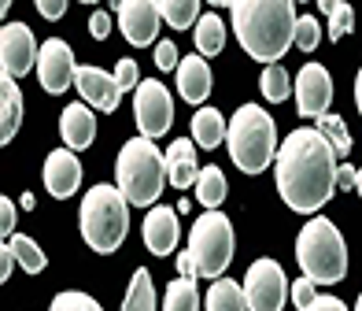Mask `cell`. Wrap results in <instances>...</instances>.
Instances as JSON below:
<instances>
[{"label":"cell","instance_id":"obj_17","mask_svg":"<svg viewBox=\"0 0 362 311\" xmlns=\"http://www.w3.org/2000/svg\"><path fill=\"white\" fill-rule=\"evenodd\" d=\"M59 137L67 141L71 152L89 149L93 137H96V119H93V108L89 104H67L59 115Z\"/></svg>","mask_w":362,"mask_h":311},{"label":"cell","instance_id":"obj_45","mask_svg":"<svg viewBox=\"0 0 362 311\" xmlns=\"http://www.w3.org/2000/svg\"><path fill=\"white\" fill-rule=\"evenodd\" d=\"M355 193L362 196V167H358V174H355Z\"/></svg>","mask_w":362,"mask_h":311},{"label":"cell","instance_id":"obj_31","mask_svg":"<svg viewBox=\"0 0 362 311\" xmlns=\"http://www.w3.org/2000/svg\"><path fill=\"white\" fill-rule=\"evenodd\" d=\"M315 130H318V134H322L329 145H333V152H337L340 159L351 152V134H348V126H344V119H340V115H322Z\"/></svg>","mask_w":362,"mask_h":311},{"label":"cell","instance_id":"obj_8","mask_svg":"<svg viewBox=\"0 0 362 311\" xmlns=\"http://www.w3.org/2000/svg\"><path fill=\"white\" fill-rule=\"evenodd\" d=\"M244 297L248 311H281L288 300V278L277 259H255L244 274Z\"/></svg>","mask_w":362,"mask_h":311},{"label":"cell","instance_id":"obj_3","mask_svg":"<svg viewBox=\"0 0 362 311\" xmlns=\"http://www.w3.org/2000/svg\"><path fill=\"white\" fill-rule=\"evenodd\" d=\"M115 182H119L129 208H156L163 186L170 182L167 152H159L152 137L126 141L119 159H115Z\"/></svg>","mask_w":362,"mask_h":311},{"label":"cell","instance_id":"obj_41","mask_svg":"<svg viewBox=\"0 0 362 311\" xmlns=\"http://www.w3.org/2000/svg\"><path fill=\"white\" fill-rule=\"evenodd\" d=\"M355 167H348V163H340V167H337V186L340 189H355Z\"/></svg>","mask_w":362,"mask_h":311},{"label":"cell","instance_id":"obj_36","mask_svg":"<svg viewBox=\"0 0 362 311\" xmlns=\"http://www.w3.org/2000/svg\"><path fill=\"white\" fill-rule=\"evenodd\" d=\"M137 74H141V71H137V63H134V60H122V63H119V71H115V78H119L122 93L137 86Z\"/></svg>","mask_w":362,"mask_h":311},{"label":"cell","instance_id":"obj_26","mask_svg":"<svg viewBox=\"0 0 362 311\" xmlns=\"http://www.w3.org/2000/svg\"><path fill=\"white\" fill-rule=\"evenodd\" d=\"M159 15L167 19L174 30H189L204 19L200 15V4L196 0H159Z\"/></svg>","mask_w":362,"mask_h":311},{"label":"cell","instance_id":"obj_20","mask_svg":"<svg viewBox=\"0 0 362 311\" xmlns=\"http://www.w3.org/2000/svg\"><path fill=\"white\" fill-rule=\"evenodd\" d=\"M23 123V89L15 78H0V145H11Z\"/></svg>","mask_w":362,"mask_h":311},{"label":"cell","instance_id":"obj_1","mask_svg":"<svg viewBox=\"0 0 362 311\" xmlns=\"http://www.w3.org/2000/svg\"><path fill=\"white\" fill-rule=\"evenodd\" d=\"M337 152L318 130H292L277 149V193L281 200L310 215L329 204L337 189Z\"/></svg>","mask_w":362,"mask_h":311},{"label":"cell","instance_id":"obj_40","mask_svg":"<svg viewBox=\"0 0 362 311\" xmlns=\"http://www.w3.org/2000/svg\"><path fill=\"white\" fill-rule=\"evenodd\" d=\"M303 311H348V307H344L337 297H318L315 304H307Z\"/></svg>","mask_w":362,"mask_h":311},{"label":"cell","instance_id":"obj_32","mask_svg":"<svg viewBox=\"0 0 362 311\" xmlns=\"http://www.w3.org/2000/svg\"><path fill=\"white\" fill-rule=\"evenodd\" d=\"M48 311H104L96 304L89 293H78V289H67V293H56V300Z\"/></svg>","mask_w":362,"mask_h":311},{"label":"cell","instance_id":"obj_43","mask_svg":"<svg viewBox=\"0 0 362 311\" xmlns=\"http://www.w3.org/2000/svg\"><path fill=\"white\" fill-rule=\"evenodd\" d=\"M11 259H15V252H11V244L4 241V249H0V282L11 278Z\"/></svg>","mask_w":362,"mask_h":311},{"label":"cell","instance_id":"obj_14","mask_svg":"<svg viewBox=\"0 0 362 311\" xmlns=\"http://www.w3.org/2000/svg\"><path fill=\"white\" fill-rule=\"evenodd\" d=\"M74 86H78V93H81V101H86L89 108H100L104 115H107V111H115V108H119V101H122L119 78L107 74V71H100V67H93V63L78 67Z\"/></svg>","mask_w":362,"mask_h":311},{"label":"cell","instance_id":"obj_9","mask_svg":"<svg viewBox=\"0 0 362 311\" xmlns=\"http://www.w3.org/2000/svg\"><path fill=\"white\" fill-rule=\"evenodd\" d=\"M134 115H137V130L141 137H163L174 126V101L170 89L159 78H148L137 86V101H134Z\"/></svg>","mask_w":362,"mask_h":311},{"label":"cell","instance_id":"obj_30","mask_svg":"<svg viewBox=\"0 0 362 311\" xmlns=\"http://www.w3.org/2000/svg\"><path fill=\"white\" fill-rule=\"evenodd\" d=\"M259 86H262V96H267L270 104H281L285 96L292 93V81H288V71L281 67V63H270V67L262 71V78H259Z\"/></svg>","mask_w":362,"mask_h":311},{"label":"cell","instance_id":"obj_46","mask_svg":"<svg viewBox=\"0 0 362 311\" xmlns=\"http://www.w3.org/2000/svg\"><path fill=\"white\" fill-rule=\"evenodd\" d=\"M355 311H362V293H358V304H355Z\"/></svg>","mask_w":362,"mask_h":311},{"label":"cell","instance_id":"obj_4","mask_svg":"<svg viewBox=\"0 0 362 311\" xmlns=\"http://www.w3.org/2000/svg\"><path fill=\"white\" fill-rule=\"evenodd\" d=\"M81 237L93 252L111 256L119 252V244L126 241L129 230V200L122 196L119 186H93L86 196H81Z\"/></svg>","mask_w":362,"mask_h":311},{"label":"cell","instance_id":"obj_13","mask_svg":"<svg viewBox=\"0 0 362 311\" xmlns=\"http://www.w3.org/2000/svg\"><path fill=\"white\" fill-rule=\"evenodd\" d=\"M119 11V26L129 45H156L159 34V4L152 0H126V4H115Z\"/></svg>","mask_w":362,"mask_h":311},{"label":"cell","instance_id":"obj_35","mask_svg":"<svg viewBox=\"0 0 362 311\" xmlns=\"http://www.w3.org/2000/svg\"><path fill=\"white\" fill-rule=\"evenodd\" d=\"M315 285L318 282H310V278H300V282H292V300H296V307H307V304H315L318 297H315Z\"/></svg>","mask_w":362,"mask_h":311},{"label":"cell","instance_id":"obj_7","mask_svg":"<svg viewBox=\"0 0 362 311\" xmlns=\"http://www.w3.org/2000/svg\"><path fill=\"white\" fill-rule=\"evenodd\" d=\"M189 252L196 259V274L218 282L222 271L229 267V259H233V226H229L222 211H207V215L192 222Z\"/></svg>","mask_w":362,"mask_h":311},{"label":"cell","instance_id":"obj_12","mask_svg":"<svg viewBox=\"0 0 362 311\" xmlns=\"http://www.w3.org/2000/svg\"><path fill=\"white\" fill-rule=\"evenodd\" d=\"M333 104V78L322 63H303V71L296 74V108L307 119H322L329 115Z\"/></svg>","mask_w":362,"mask_h":311},{"label":"cell","instance_id":"obj_19","mask_svg":"<svg viewBox=\"0 0 362 311\" xmlns=\"http://www.w3.org/2000/svg\"><path fill=\"white\" fill-rule=\"evenodd\" d=\"M177 93L185 96L189 104H204L211 96V67L204 56H185L177 67Z\"/></svg>","mask_w":362,"mask_h":311},{"label":"cell","instance_id":"obj_15","mask_svg":"<svg viewBox=\"0 0 362 311\" xmlns=\"http://www.w3.org/2000/svg\"><path fill=\"white\" fill-rule=\"evenodd\" d=\"M81 186V163L71 149H56L45 159V189L56 196V200H67L71 193H78Z\"/></svg>","mask_w":362,"mask_h":311},{"label":"cell","instance_id":"obj_2","mask_svg":"<svg viewBox=\"0 0 362 311\" xmlns=\"http://www.w3.org/2000/svg\"><path fill=\"white\" fill-rule=\"evenodd\" d=\"M233 11V30L244 52L259 63H281L288 48H296V23L300 15L288 0H237L229 4Z\"/></svg>","mask_w":362,"mask_h":311},{"label":"cell","instance_id":"obj_16","mask_svg":"<svg viewBox=\"0 0 362 311\" xmlns=\"http://www.w3.org/2000/svg\"><path fill=\"white\" fill-rule=\"evenodd\" d=\"M181 237V222H177V208H152L144 215V244L152 256H167L177 249Z\"/></svg>","mask_w":362,"mask_h":311},{"label":"cell","instance_id":"obj_28","mask_svg":"<svg viewBox=\"0 0 362 311\" xmlns=\"http://www.w3.org/2000/svg\"><path fill=\"white\" fill-rule=\"evenodd\" d=\"M163 311H200V293H196L192 278H177L167 285V304Z\"/></svg>","mask_w":362,"mask_h":311},{"label":"cell","instance_id":"obj_34","mask_svg":"<svg viewBox=\"0 0 362 311\" xmlns=\"http://www.w3.org/2000/svg\"><path fill=\"white\" fill-rule=\"evenodd\" d=\"M156 67H159V71H177V67H181L177 45H174V41H159V45H156Z\"/></svg>","mask_w":362,"mask_h":311},{"label":"cell","instance_id":"obj_21","mask_svg":"<svg viewBox=\"0 0 362 311\" xmlns=\"http://www.w3.org/2000/svg\"><path fill=\"white\" fill-rule=\"evenodd\" d=\"M229 134V123L222 119L218 108H200L192 115V141L200 145V149H218Z\"/></svg>","mask_w":362,"mask_h":311},{"label":"cell","instance_id":"obj_29","mask_svg":"<svg viewBox=\"0 0 362 311\" xmlns=\"http://www.w3.org/2000/svg\"><path fill=\"white\" fill-rule=\"evenodd\" d=\"M322 11L329 15V38H333V41L348 38L351 30H355V11H351V4H344V0H322Z\"/></svg>","mask_w":362,"mask_h":311},{"label":"cell","instance_id":"obj_18","mask_svg":"<svg viewBox=\"0 0 362 311\" xmlns=\"http://www.w3.org/2000/svg\"><path fill=\"white\" fill-rule=\"evenodd\" d=\"M200 159H196V141L189 137H177L170 141V149H167V174H170V186L174 189H189L200 182Z\"/></svg>","mask_w":362,"mask_h":311},{"label":"cell","instance_id":"obj_25","mask_svg":"<svg viewBox=\"0 0 362 311\" xmlns=\"http://www.w3.org/2000/svg\"><path fill=\"white\" fill-rule=\"evenodd\" d=\"M8 244H11V252H15V259L23 264V271H26V274H41V271L48 267V256L41 252V244H37L34 237H26V234H11V237H8Z\"/></svg>","mask_w":362,"mask_h":311},{"label":"cell","instance_id":"obj_6","mask_svg":"<svg viewBox=\"0 0 362 311\" xmlns=\"http://www.w3.org/2000/svg\"><path fill=\"white\" fill-rule=\"evenodd\" d=\"M296 264H300L303 278L310 282H340L348 274V244H344V234L337 230L333 219H310L300 237H296Z\"/></svg>","mask_w":362,"mask_h":311},{"label":"cell","instance_id":"obj_37","mask_svg":"<svg viewBox=\"0 0 362 311\" xmlns=\"http://www.w3.org/2000/svg\"><path fill=\"white\" fill-rule=\"evenodd\" d=\"M15 219H19V215H15V204L4 196V200H0V234H4V237H11V230H15Z\"/></svg>","mask_w":362,"mask_h":311},{"label":"cell","instance_id":"obj_33","mask_svg":"<svg viewBox=\"0 0 362 311\" xmlns=\"http://www.w3.org/2000/svg\"><path fill=\"white\" fill-rule=\"evenodd\" d=\"M322 41V26L315 15H300V23H296V48H303V52H310V48H318Z\"/></svg>","mask_w":362,"mask_h":311},{"label":"cell","instance_id":"obj_5","mask_svg":"<svg viewBox=\"0 0 362 311\" xmlns=\"http://www.w3.org/2000/svg\"><path fill=\"white\" fill-rule=\"evenodd\" d=\"M226 145L244 174H262L277 156V126L259 104H240L229 119Z\"/></svg>","mask_w":362,"mask_h":311},{"label":"cell","instance_id":"obj_38","mask_svg":"<svg viewBox=\"0 0 362 311\" xmlns=\"http://www.w3.org/2000/svg\"><path fill=\"white\" fill-rule=\"evenodd\" d=\"M89 34L96 38V41H104L107 34H111V19L104 11H93V19H89Z\"/></svg>","mask_w":362,"mask_h":311},{"label":"cell","instance_id":"obj_39","mask_svg":"<svg viewBox=\"0 0 362 311\" xmlns=\"http://www.w3.org/2000/svg\"><path fill=\"white\" fill-rule=\"evenodd\" d=\"M37 11L45 19H59V15L67 11V4H63V0H37Z\"/></svg>","mask_w":362,"mask_h":311},{"label":"cell","instance_id":"obj_24","mask_svg":"<svg viewBox=\"0 0 362 311\" xmlns=\"http://www.w3.org/2000/svg\"><path fill=\"white\" fill-rule=\"evenodd\" d=\"M122 311H156V285H152V274H148L144 267L134 271V282H129V289H126Z\"/></svg>","mask_w":362,"mask_h":311},{"label":"cell","instance_id":"obj_11","mask_svg":"<svg viewBox=\"0 0 362 311\" xmlns=\"http://www.w3.org/2000/svg\"><path fill=\"white\" fill-rule=\"evenodd\" d=\"M37 56H41V48L26 23H8L0 30V67H4V78L19 81V74L37 67Z\"/></svg>","mask_w":362,"mask_h":311},{"label":"cell","instance_id":"obj_27","mask_svg":"<svg viewBox=\"0 0 362 311\" xmlns=\"http://www.w3.org/2000/svg\"><path fill=\"white\" fill-rule=\"evenodd\" d=\"M196 196H200V204L215 211L222 200H226V174L218 167H204L200 171V182H196Z\"/></svg>","mask_w":362,"mask_h":311},{"label":"cell","instance_id":"obj_22","mask_svg":"<svg viewBox=\"0 0 362 311\" xmlns=\"http://www.w3.org/2000/svg\"><path fill=\"white\" fill-rule=\"evenodd\" d=\"M204 311H248V297H244V282H229V278H218L207 289Z\"/></svg>","mask_w":362,"mask_h":311},{"label":"cell","instance_id":"obj_44","mask_svg":"<svg viewBox=\"0 0 362 311\" xmlns=\"http://www.w3.org/2000/svg\"><path fill=\"white\" fill-rule=\"evenodd\" d=\"M355 104H358V115H362V71L355 78Z\"/></svg>","mask_w":362,"mask_h":311},{"label":"cell","instance_id":"obj_10","mask_svg":"<svg viewBox=\"0 0 362 311\" xmlns=\"http://www.w3.org/2000/svg\"><path fill=\"white\" fill-rule=\"evenodd\" d=\"M37 78H41V89L45 93H67L71 81L78 78V63H74V52L63 38H48L41 45V56H37Z\"/></svg>","mask_w":362,"mask_h":311},{"label":"cell","instance_id":"obj_42","mask_svg":"<svg viewBox=\"0 0 362 311\" xmlns=\"http://www.w3.org/2000/svg\"><path fill=\"white\" fill-rule=\"evenodd\" d=\"M177 271H181V278H196V259H192L189 249L177 252Z\"/></svg>","mask_w":362,"mask_h":311},{"label":"cell","instance_id":"obj_23","mask_svg":"<svg viewBox=\"0 0 362 311\" xmlns=\"http://www.w3.org/2000/svg\"><path fill=\"white\" fill-rule=\"evenodd\" d=\"M226 45V26L218 15H204L200 23H196V56H218Z\"/></svg>","mask_w":362,"mask_h":311}]
</instances>
